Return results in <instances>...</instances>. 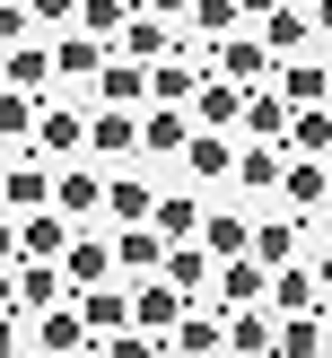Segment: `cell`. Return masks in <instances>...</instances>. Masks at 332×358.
I'll use <instances>...</instances> for the list:
<instances>
[{
    "instance_id": "6da1fadb",
    "label": "cell",
    "mask_w": 332,
    "mask_h": 358,
    "mask_svg": "<svg viewBox=\"0 0 332 358\" xmlns=\"http://www.w3.org/2000/svg\"><path fill=\"white\" fill-rule=\"evenodd\" d=\"M184 306H192V297L175 289L166 271H157V280H131V332H157V341H166V332L184 324Z\"/></svg>"
},
{
    "instance_id": "7a4b0ae2",
    "label": "cell",
    "mask_w": 332,
    "mask_h": 358,
    "mask_svg": "<svg viewBox=\"0 0 332 358\" xmlns=\"http://www.w3.org/2000/svg\"><path fill=\"white\" fill-rule=\"evenodd\" d=\"M0 210H9V219L52 210V175H44V157H9V166H0Z\"/></svg>"
},
{
    "instance_id": "3957f363",
    "label": "cell",
    "mask_w": 332,
    "mask_h": 358,
    "mask_svg": "<svg viewBox=\"0 0 332 358\" xmlns=\"http://www.w3.org/2000/svg\"><path fill=\"white\" fill-rule=\"evenodd\" d=\"M27 341H35V350H52V358H79L96 332H87L79 297H70V306H52V315H27Z\"/></svg>"
},
{
    "instance_id": "277c9868",
    "label": "cell",
    "mask_w": 332,
    "mask_h": 358,
    "mask_svg": "<svg viewBox=\"0 0 332 358\" xmlns=\"http://www.w3.org/2000/svg\"><path fill=\"white\" fill-rule=\"evenodd\" d=\"M289 122H297V105L280 96V87H254V96H245V122H236V131H245V140H262V149H289Z\"/></svg>"
},
{
    "instance_id": "5b68a950",
    "label": "cell",
    "mask_w": 332,
    "mask_h": 358,
    "mask_svg": "<svg viewBox=\"0 0 332 358\" xmlns=\"http://www.w3.org/2000/svg\"><path fill=\"white\" fill-rule=\"evenodd\" d=\"M236 149H245L236 131H192V140H184V166H192V184H236Z\"/></svg>"
},
{
    "instance_id": "8992f818",
    "label": "cell",
    "mask_w": 332,
    "mask_h": 358,
    "mask_svg": "<svg viewBox=\"0 0 332 358\" xmlns=\"http://www.w3.org/2000/svg\"><path fill=\"white\" fill-rule=\"evenodd\" d=\"M114 52H122V62H140V70H157V62H175V52H184V35H175L166 17H149V9H140L131 27H122V44H114Z\"/></svg>"
},
{
    "instance_id": "52a82bcc",
    "label": "cell",
    "mask_w": 332,
    "mask_h": 358,
    "mask_svg": "<svg viewBox=\"0 0 332 358\" xmlns=\"http://www.w3.org/2000/svg\"><path fill=\"white\" fill-rule=\"evenodd\" d=\"M70 236H79V227H70L62 210H27V219H17V262H62Z\"/></svg>"
},
{
    "instance_id": "ba28073f",
    "label": "cell",
    "mask_w": 332,
    "mask_h": 358,
    "mask_svg": "<svg viewBox=\"0 0 332 358\" xmlns=\"http://www.w3.org/2000/svg\"><path fill=\"white\" fill-rule=\"evenodd\" d=\"M70 271L62 262H17V315H52V306H70Z\"/></svg>"
},
{
    "instance_id": "9c48e42d",
    "label": "cell",
    "mask_w": 332,
    "mask_h": 358,
    "mask_svg": "<svg viewBox=\"0 0 332 358\" xmlns=\"http://www.w3.org/2000/svg\"><path fill=\"white\" fill-rule=\"evenodd\" d=\"M52 210H62L70 227H87V219L105 210V175H96V166H62V175H52Z\"/></svg>"
},
{
    "instance_id": "30bf717a",
    "label": "cell",
    "mask_w": 332,
    "mask_h": 358,
    "mask_svg": "<svg viewBox=\"0 0 332 358\" xmlns=\"http://www.w3.org/2000/svg\"><path fill=\"white\" fill-rule=\"evenodd\" d=\"M166 350H175V358H219V350H227V315H210L201 297H192V306H184V324L166 332Z\"/></svg>"
},
{
    "instance_id": "8fae6325",
    "label": "cell",
    "mask_w": 332,
    "mask_h": 358,
    "mask_svg": "<svg viewBox=\"0 0 332 358\" xmlns=\"http://www.w3.org/2000/svg\"><path fill=\"white\" fill-rule=\"evenodd\" d=\"M192 140V105H140V149L149 157H184Z\"/></svg>"
},
{
    "instance_id": "7c38bea8",
    "label": "cell",
    "mask_w": 332,
    "mask_h": 358,
    "mask_svg": "<svg viewBox=\"0 0 332 358\" xmlns=\"http://www.w3.org/2000/svg\"><path fill=\"white\" fill-rule=\"evenodd\" d=\"M280 201L306 219V210L332 201V157H289V175H280Z\"/></svg>"
},
{
    "instance_id": "4fadbf2b",
    "label": "cell",
    "mask_w": 332,
    "mask_h": 358,
    "mask_svg": "<svg viewBox=\"0 0 332 358\" xmlns=\"http://www.w3.org/2000/svg\"><path fill=\"white\" fill-rule=\"evenodd\" d=\"M27 149L35 157H79L87 149V114H79V105H44V122H35Z\"/></svg>"
},
{
    "instance_id": "5bb4252c",
    "label": "cell",
    "mask_w": 332,
    "mask_h": 358,
    "mask_svg": "<svg viewBox=\"0 0 332 358\" xmlns=\"http://www.w3.org/2000/svg\"><path fill=\"white\" fill-rule=\"evenodd\" d=\"M62 271H70V289H105V280H122V262H114V245L105 236H70V254H62Z\"/></svg>"
},
{
    "instance_id": "9a60e30c",
    "label": "cell",
    "mask_w": 332,
    "mask_h": 358,
    "mask_svg": "<svg viewBox=\"0 0 332 358\" xmlns=\"http://www.w3.org/2000/svg\"><path fill=\"white\" fill-rule=\"evenodd\" d=\"M245 122V87L236 79H201V96H192V131H236Z\"/></svg>"
},
{
    "instance_id": "2e32d148",
    "label": "cell",
    "mask_w": 332,
    "mask_h": 358,
    "mask_svg": "<svg viewBox=\"0 0 332 358\" xmlns=\"http://www.w3.org/2000/svg\"><path fill=\"white\" fill-rule=\"evenodd\" d=\"M166 254H175V245L157 236V227H122V236H114V262H122V280H157V271H166Z\"/></svg>"
},
{
    "instance_id": "e0dca14e",
    "label": "cell",
    "mask_w": 332,
    "mask_h": 358,
    "mask_svg": "<svg viewBox=\"0 0 332 358\" xmlns=\"http://www.w3.org/2000/svg\"><path fill=\"white\" fill-rule=\"evenodd\" d=\"M79 315H87V332H131V280H105V289H79Z\"/></svg>"
},
{
    "instance_id": "ac0fdd59",
    "label": "cell",
    "mask_w": 332,
    "mask_h": 358,
    "mask_svg": "<svg viewBox=\"0 0 332 358\" xmlns=\"http://www.w3.org/2000/svg\"><path fill=\"white\" fill-rule=\"evenodd\" d=\"M96 105H114V114H140V105H149V70L114 52V62L96 70Z\"/></svg>"
},
{
    "instance_id": "d6986e66",
    "label": "cell",
    "mask_w": 332,
    "mask_h": 358,
    "mask_svg": "<svg viewBox=\"0 0 332 358\" xmlns=\"http://www.w3.org/2000/svg\"><path fill=\"white\" fill-rule=\"evenodd\" d=\"M262 297H271V271H262L254 254L219 262V315H236V306H262Z\"/></svg>"
},
{
    "instance_id": "ffe728a7",
    "label": "cell",
    "mask_w": 332,
    "mask_h": 358,
    "mask_svg": "<svg viewBox=\"0 0 332 358\" xmlns=\"http://www.w3.org/2000/svg\"><path fill=\"white\" fill-rule=\"evenodd\" d=\"M201 254H210V262L254 254V219H236V210H201Z\"/></svg>"
},
{
    "instance_id": "44dd1931",
    "label": "cell",
    "mask_w": 332,
    "mask_h": 358,
    "mask_svg": "<svg viewBox=\"0 0 332 358\" xmlns=\"http://www.w3.org/2000/svg\"><path fill=\"white\" fill-rule=\"evenodd\" d=\"M52 79H62V70H52V44H17V52H0V87H27V96H44Z\"/></svg>"
},
{
    "instance_id": "7402d4cb",
    "label": "cell",
    "mask_w": 332,
    "mask_h": 358,
    "mask_svg": "<svg viewBox=\"0 0 332 358\" xmlns=\"http://www.w3.org/2000/svg\"><path fill=\"white\" fill-rule=\"evenodd\" d=\"M87 149H96V157H140V114L96 105V114H87Z\"/></svg>"
},
{
    "instance_id": "603a6c76",
    "label": "cell",
    "mask_w": 332,
    "mask_h": 358,
    "mask_svg": "<svg viewBox=\"0 0 332 358\" xmlns=\"http://www.w3.org/2000/svg\"><path fill=\"white\" fill-rule=\"evenodd\" d=\"M271 87L297 105V114H306V105H332V70H324V62H280V70H271Z\"/></svg>"
},
{
    "instance_id": "cb8c5ba5",
    "label": "cell",
    "mask_w": 332,
    "mask_h": 358,
    "mask_svg": "<svg viewBox=\"0 0 332 358\" xmlns=\"http://www.w3.org/2000/svg\"><path fill=\"white\" fill-rule=\"evenodd\" d=\"M271 341H280V315H262V306L227 315V358H271Z\"/></svg>"
},
{
    "instance_id": "d4e9b609",
    "label": "cell",
    "mask_w": 332,
    "mask_h": 358,
    "mask_svg": "<svg viewBox=\"0 0 332 358\" xmlns=\"http://www.w3.org/2000/svg\"><path fill=\"white\" fill-rule=\"evenodd\" d=\"M315 306H324L315 271H306V262H280V271H271V315H315Z\"/></svg>"
},
{
    "instance_id": "484cf974",
    "label": "cell",
    "mask_w": 332,
    "mask_h": 358,
    "mask_svg": "<svg viewBox=\"0 0 332 358\" xmlns=\"http://www.w3.org/2000/svg\"><path fill=\"white\" fill-rule=\"evenodd\" d=\"M105 62H114V52H105L96 35H52V70H62V79H87V87H96Z\"/></svg>"
},
{
    "instance_id": "4316f807",
    "label": "cell",
    "mask_w": 332,
    "mask_h": 358,
    "mask_svg": "<svg viewBox=\"0 0 332 358\" xmlns=\"http://www.w3.org/2000/svg\"><path fill=\"white\" fill-rule=\"evenodd\" d=\"M105 210H114L122 227H149L157 219V192L140 184V175H105Z\"/></svg>"
},
{
    "instance_id": "83f0119b",
    "label": "cell",
    "mask_w": 332,
    "mask_h": 358,
    "mask_svg": "<svg viewBox=\"0 0 332 358\" xmlns=\"http://www.w3.org/2000/svg\"><path fill=\"white\" fill-rule=\"evenodd\" d=\"M306 35H315V17L297 9V0H289V9H271V17H262V52H271V62H289V52L306 44Z\"/></svg>"
},
{
    "instance_id": "f1b7e54d",
    "label": "cell",
    "mask_w": 332,
    "mask_h": 358,
    "mask_svg": "<svg viewBox=\"0 0 332 358\" xmlns=\"http://www.w3.org/2000/svg\"><path fill=\"white\" fill-rule=\"evenodd\" d=\"M149 227H157V236H166V245H201V201H192V192H166Z\"/></svg>"
},
{
    "instance_id": "f546056e",
    "label": "cell",
    "mask_w": 332,
    "mask_h": 358,
    "mask_svg": "<svg viewBox=\"0 0 332 358\" xmlns=\"http://www.w3.org/2000/svg\"><path fill=\"white\" fill-rule=\"evenodd\" d=\"M192 96H201V70H192L184 52H175V62H157V70H149V105H192Z\"/></svg>"
},
{
    "instance_id": "4dcf8cb0",
    "label": "cell",
    "mask_w": 332,
    "mask_h": 358,
    "mask_svg": "<svg viewBox=\"0 0 332 358\" xmlns=\"http://www.w3.org/2000/svg\"><path fill=\"white\" fill-rule=\"evenodd\" d=\"M280 175H289V149H262V140L236 149V184H245V192H271Z\"/></svg>"
},
{
    "instance_id": "1f68e13d",
    "label": "cell",
    "mask_w": 332,
    "mask_h": 358,
    "mask_svg": "<svg viewBox=\"0 0 332 358\" xmlns=\"http://www.w3.org/2000/svg\"><path fill=\"white\" fill-rule=\"evenodd\" d=\"M324 315H280V341H271V358H324Z\"/></svg>"
},
{
    "instance_id": "d6a6232c",
    "label": "cell",
    "mask_w": 332,
    "mask_h": 358,
    "mask_svg": "<svg viewBox=\"0 0 332 358\" xmlns=\"http://www.w3.org/2000/svg\"><path fill=\"white\" fill-rule=\"evenodd\" d=\"M227 35H245L236 0H192V44H227Z\"/></svg>"
},
{
    "instance_id": "836d02e7",
    "label": "cell",
    "mask_w": 332,
    "mask_h": 358,
    "mask_svg": "<svg viewBox=\"0 0 332 358\" xmlns=\"http://www.w3.org/2000/svg\"><path fill=\"white\" fill-rule=\"evenodd\" d=\"M122 27H131V0H79V35H96L105 52L122 44Z\"/></svg>"
},
{
    "instance_id": "e575fe53",
    "label": "cell",
    "mask_w": 332,
    "mask_h": 358,
    "mask_svg": "<svg viewBox=\"0 0 332 358\" xmlns=\"http://www.w3.org/2000/svg\"><path fill=\"white\" fill-rule=\"evenodd\" d=\"M289 157H332V105H306L289 122Z\"/></svg>"
},
{
    "instance_id": "d590c367",
    "label": "cell",
    "mask_w": 332,
    "mask_h": 358,
    "mask_svg": "<svg viewBox=\"0 0 332 358\" xmlns=\"http://www.w3.org/2000/svg\"><path fill=\"white\" fill-rule=\"evenodd\" d=\"M254 262H262V271L297 262V219H254Z\"/></svg>"
},
{
    "instance_id": "8d00e7d4",
    "label": "cell",
    "mask_w": 332,
    "mask_h": 358,
    "mask_svg": "<svg viewBox=\"0 0 332 358\" xmlns=\"http://www.w3.org/2000/svg\"><path fill=\"white\" fill-rule=\"evenodd\" d=\"M35 122H44V96H27V87H0V140H35Z\"/></svg>"
},
{
    "instance_id": "74e56055",
    "label": "cell",
    "mask_w": 332,
    "mask_h": 358,
    "mask_svg": "<svg viewBox=\"0 0 332 358\" xmlns=\"http://www.w3.org/2000/svg\"><path fill=\"white\" fill-rule=\"evenodd\" d=\"M166 280H175V289H184V297H201L210 280H219V262H210L201 245H175V254H166Z\"/></svg>"
},
{
    "instance_id": "f35d334b",
    "label": "cell",
    "mask_w": 332,
    "mask_h": 358,
    "mask_svg": "<svg viewBox=\"0 0 332 358\" xmlns=\"http://www.w3.org/2000/svg\"><path fill=\"white\" fill-rule=\"evenodd\" d=\"M96 350H105V358H166V341H157V332H105Z\"/></svg>"
},
{
    "instance_id": "ab89813d",
    "label": "cell",
    "mask_w": 332,
    "mask_h": 358,
    "mask_svg": "<svg viewBox=\"0 0 332 358\" xmlns=\"http://www.w3.org/2000/svg\"><path fill=\"white\" fill-rule=\"evenodd\" d=\"M27 27H35V9H27V0H0V52H17V44H27Z\"/></svg>"
},
{
    "instance_id": "60d3db41",
    "label": "cell",
    "mask_w": 332,
    "mask_h": 358,
    "mask_svg": "<svg viewBox=\"0 0 332 358\" xmlns=\"http://www.w3.org/2000/svg\"><path fill=\"white\" fill-rule=\"evenodd\" d=\"M27 9H35V27H62V35L79 27V0H27Z\"/></svg>"
},
{
    "instance_id": "b9f144b4",
    "label": "cell",
    "mask_w": 332,
    "mask_h": 358,
    "mask_svg": "<svg viewBox=\"0 0 332 358\" xmlns=\"http://www.w3.org/2000/svg\"><path fill=\"white\" fill-rule=\"evenodd\" d=\"M27 350V315H0V358H17Z\"/></svg>"
},
{
    "instance_id": "7bdbcfd3",
    "label": "cell",
    "mask_w": 332,
    "mask_h": 358,
    "mask_svg": "<svg viewBox=\"0 0 332 358\" xmlns=\"http://www.w3.org/2000/svg\"><path fill=\"white\" fill-rule=\"evenodd\" d=\"M0 315H17V262H0Z\"/></svg>"
},
{
    "instance_id": "ee69618b",
    "label": "cell",
    "mask_w": 332,
    "mask_h": 358,
    "mask_svg": "<svg viewBox=\"0 0 332 358\" xmlns=\"http://www.w3.org/2000/svg\"><path fill=\"white\" fill-rule=\"evenodd\" d=\"M0 262H17V219L0 210Z\"/></svg>"
},
{
    "instance_id": "f6af8a7d",
    "label": "cell",
    "mask_w": 332,
    "mask_h": 358,
    "mask_svg": "<svg viewBox=\"0 0 332 358\" xmlns=\"http://www.w3.org/2000/svg\"><path fill=\"white\" fill-rule=\"evenodd\" d=\"M149 17H192V0H140Z\"/></svg>"
},
{
    "instance_id": "bcb514c9",
    "label": "cell",
    "mask_w": 332,
    "mask_h": 358,
    "mask_svg": "<svg viewBox=\"0 0 332 358\" xmlns=\"http://www.w3.org/2000/svg\"><path fill=\"white\" fill-rule=\"evenodd\" d=\"M236 9H245V17H271V9H289V0H236Z\"/></svg>"
},
{
    "instance_id": "7dc6e473",
    "label": "cell",
    "mask_w": 332,
    "mask_h": 358,
    "mask_svg": "<svg viewBox=\"0 0 332 358\" xmlns=\"http://www.w3.org/2000/svg\"><path fill=\"white\" fill-rule=\"evenodd\" d=\"M306 17H315V35H332V0H315V9H306Z\"/></svg>"
},
{
    "instance_id": "c3c4849f",
    "label": "cell",
    "mask_w": 332,
    "mask_h": 358,
    "mask_svg": "<svg viewBox=\"0 0 332 358\" xmlns=\"http://www.w3.org/2000/svg\"><path fill=\"white\" fill-rule=\"evenodd\" d=\"M315 289H324V297H332V254H324V262H315Z\"/></svg>"
},
{
    "instance_id": "681fc988",
    "label": "cell",
    "mask_w": 332,
    "mask_h": 358,
    "mask_svg": "<svg viewBox=\"0 0 332 358\" xmlns=\"http://www.w3.org/2000/svg\"><path fill=\"white\" fill-rule=\"evenodd\" d=\"M315 315H324V332H332V297H324V306H315Z\"/></svg>"
},
{
    "instance_id": "f907efd6",
    "label": "cell",
    "mask_w": 332,
    "mask_h": 358,
    "mask_svg": "<svg viewBox=\"0 0 332 358\" xmlns=\"http://www.w3.org/2000/svg\"><path fill=\"white\" fill-rule=\"evenodd\" d=\"M17 358H52V350H35V341H27V350H17Z\"/></svg>"
},
{
    "instance_id": "816d5d0a",
    "label": "cell",
    "mask_w": 332,
    "mask_h": 358,
    "mask_svg": "<svg viewBox=\"0 0 332 358\" xmlns=\"http://www.w3.org/2000/svg\"><path fill=\"white\" fill-rule=\"evenodd\" d=\"M79 358H105V350H96V341H87V350H79Z\"/></svg>"
},
{
    "instance_id": "f5cc1de1",
    "label": "cell",
    "mask_w": 332,
    "mask_h": 358,
    "mask_svg": "<svg viewBox=\"0 0 332 358\" xmlns=\"http://www.w3.org/2000/svg\"><path fill=\"white\" fill-rule=\"evenodd\" d=\"M297 9H315V0H297Z\"/></svg>"
},
{
    "instance_id": "db71d44e",
    "label": "cell",
    "mask_w": 332,
    "mask_h": 358,
    "mask_svg": "<svg viewBox=\"0 0 332 358\" xmlns=\"http://www.w3.org/2000/svg\"><path fill=\"white\" fill-rule=\"evenodd\" d=\"M324 358H332V341H324Z\"/></svg>"
},
{
    "instance_id": "11a10c76",
    "label": "cell",
    "mask_w": 332,
    "mask_h": 358,
    "mask_svg": "<svg viewBox=\"0 0 332 358\" xmlns=\"http://www.w3.org/2000/svg\"><path fill=\"white\" fill-rule=\"evenodd\" d=\"M219 358H227V350H219Z\"/></svg>"
},
{
    "instance_id": "9f6ffc18",
    "label": "cell",
    "mask_w": 332,
    "mask_h": 358,
    "mask_svg": "<svg viewBox=\"0 0 332 358\" xmlns=\"http://www.w3.org/2000/svg\"><path fill=\"white\" fill-rule=\"evenodd\" d=\"M166 358H175V350H166Z\"/></svg>"
}]
</instances>
